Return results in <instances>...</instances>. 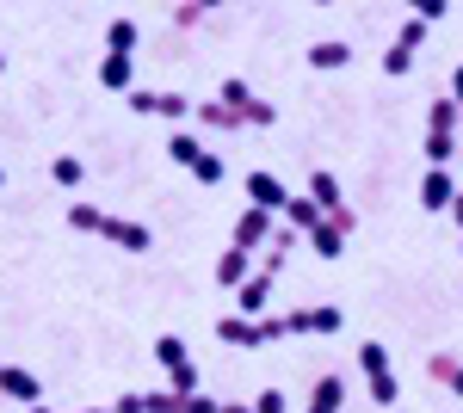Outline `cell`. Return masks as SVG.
I'll return each mask as SVG.
<instances>
[{
    "label": "cell",
    "mask_w": 463,
    "mask_h": 413,
    "mask_svg": "<svg viewBox=\"0 0 463 413\" xmlns=\"http://www.w3.org/2000/svg\"><path fill=\"white\" fill-rule=\"evenodd\" d=\"M309 204H316L321 222H334L340 235H353V229H358V216H353V204H346V192H340L334 173H309Z\"/></svg>",
    "instance_id": "obj_4"
},
{
    "label": "cell",
    "mask_w": 463,
    "mask_h": 413,
    "mask_svg": "<svg viewBox=\"0 0 463 413\" xmlns=\"http://www.w3.org/2000/svg\"><path fill=\"white\" fill-rule=\"evenodd\" d=\"M272 241V216H266V210H241V216H235V241L229 247H241V253H253V259H260V247Z\"/></svg>",
    "instance_id": "obj_8"
},
{
    "label": "cell",
    "mask_w": 463,
    "mask_h": 413,
    "mask_svg": "<svg viewBox=\"0 0 463 413\" xmlns=\"http://www.w3.org/2000/svg\"><path fill=\"white\" fill-rule=\"evenodd\" d=\"M285 229H297V235H309V229H321V210L309 204V198H290V204H285Z\"/></svg>",
    "instance_id": "obj_24"
},
{
    "label": "cell",
    "mask_w": 463,
    "mask_h": 413,
    "mask_svg": "<svg viewBox=\"0 0 463 413\" xmlns=\"http://www.w3.org/2000/svg\"><path fill=\"white\" fill-rule=\"evenodd\" d=\"M340 321H346V314L334 309V303H316V309H290L285 333H340Z\"/></svg>",
    "instance_id": "obj_9"
},
{
    "label": "cell",
    "mask_w": 463,
    "mask_h": 413,
    "mask_svg": "<svg viewBox=\"0 0 463 413\" xmlns=\"http://www.w3.org/2000/svg\"><path fill=\"white\" fill-rule=\"evenodd\" d=\"M253 253H241V247H222V259H216V284H229V290H241V277H248Z\"/></svg>",
    "instance_id": "obj_19"
},
{
    "label": "cell",
    "mask_w": 463,
    "mask_h": 413,
    "mask_svg": "<svg viewBox=\"0 0 463 413\" xmlns=\"http://www.w3.org/2000/svg\"><path fill=\"white\" fill-rule=\"evenodd\" d=\"M50 179H56V185H80V179H87V167H80V155H56V161H50Z\"/></svg>",
    "instance_id": "obj_26"
},
{
    "label": "cell",
    "mask_w": 463,
    "mask_h": 413,
    "mask_svg": "<svg viewBox=\"0 0 463 413\" xmlns=\"http://www.w3.org/2000/svg\"><path fill=\"white\" fill-rule=\"evenodd\" d=\"M222 408V401H211V395H185V401H179V413H216Z\"/></svg>",
    "instance_id": "obj_30"
},
{
    "label": "cell",
    "mask_w": 463,
    "mask_h": 413,
    "mask_svg": "<svg viewBox=\"0 0 463 413\" xmlns=\"http://www.w3.org/2000/svg\"><path fill=\"white\" fill-rule=\"evenodd\" d=\"M174 413H179V408H174Z\"/></svg>",
    "instance_id": "obj_38"
},
{
    "label": "cell",
    "mask_w": 463,
    "mask_h": 413,
    "mask_svg": "<svg viewBox=\"0 0 463 413\" xmlns=\"http://www.w3.org/2000/svg\"><path fill=\"white\" fill-rule=\"evenodd\" d=\"M69 222L80 229V235H99V241L124 247V253H148V247H155V235H148V222H130V216H111V210H99V204H69Z\"/></svg>",
    "instance_id": "obj_1"
},
{
    "label": "cell",
    "mask_w": 463,
    "mask_h": 413,
    "mask_svg": "<svg viewBox=\"0 0 463 413\" xmlns=\"http://www.w3.org/2000/svg\"><path fill=\"white\" fill-rule=\"evenodd\" d=\"M0 185H6V173H0Z\"/></svg>",
    "instance_id": "obj_36"
},
{
    "label": "cell",
    "mask_w": 463,
    "mask_h": 413,
    "mask_svg": "<svg viewBox=\"0 0 463 413\" xmlns=\"http://www.w3.org/2000/svg\"><path fill=\"white\" fill-rule=\"evenodd\" d=\"M309 247H316V259H340L346 253V235L334 222H321V229H309Z\"/></svg>",
    "instance_id": "obj_23"
},
{
    "label": "cell",
    "mask_w": 463,
    "mask_h": 413,
    "mask_svg": "<svg viewBox=\"0 0 463 413\" xmlns=\"http://www.w3.org/2000/svg\"><path fill=\"white\" fill-rule=\"evenodd\" d=\"M192 117H198L204 130H241V117H235L222 99H192Z\"/></svg>",
    "instance_id": "obj_18"
},
{
    "label": "cell",
    "mask_w": 463,
    "mask_h": 413,
    "mask_svg": "<svg viewBox=\"0 0 463 413\" xmlns=\"http://www.w3.org/2000/svg\"><path fill=\"white\" fill-rule=\"evenodd\" d=\"M458 124H463V111L439 93V99L427 105V142H420V148H427V167H445V161L458 155Z\"/></svg>",
    "instance_id": "obj_2"
},
{
    "label": "cell",
    "mask_w": 463,
    "mask_h": 413,
    "mask_svg": "<svg viewBox=\"0 0 463 413\" xmlns=\"http://www.w3.org/2000/svg\"><path fill=\"white\" fill-rule=\"evenodd\" d=\"M216 413H253V401H222Z\"/></svg>",
    "instance_id": "obj_32"
},
{
    "label": "cell",
    "mask_w": 463,
    "mask_h": 413,
    "mask_svg": "<svg viewBox=\"0 0 463 413\" xmlns=\"http://www.w3.org/2000/svg\"><path fill=\"white\" fill-rule=\"evenodd\" d=\"M0 395H13V401L37 408V401H43V382H37L32 371H19V364H0Z\"/></svg>",
    "instance_id": "obj_12"
},
{
    "label": "cell",
    "mask_w": 463,
    "mask_h": 413,
    "mask_svg": "<svg viewBox=\"0 0 463 413\" xmlns=\"http://www.w3.org/2000/svg\"><path fill=\"white\" fill-rule=\"evenodd\" d=\"M130 111H143V117H174V124H185V117H192V99H185V93H148V87H137V93H130Z\"/></svg>",
    "instance_id": "obj_7"
},
{
    "label": "cell",
    "mask_w": 463,
    "mask_h": 413,
    "mask_svg": "<svg viewBox=\"0 0 463 413\" xmlns=\"http://www.w3.org/2000/svg\"><path fill=\"white\" fill-rule=\"evenodd\" d=\"M137 19H130V13H118V19H111L106 25V56H137Z\"/></svg>",
    "instance_id": "obj_15"
},
{
    "label": "cell",
    "mask_w": 463,
    "mask_h": 413,
    "mask_svg": "<svg viewBox=\"0 0 463 413\" xmlns=\"http://www.w3.org/2000/svg\"><path fill=\"white\" fill-rule=\"evenodd\" d=\"M204 13H211L204 0H185V6H174V25L179 32H185V25H204Z\"/></svg>",
    "instance_id": "obj_27"
},
{
    "label": "cell",
    "mask_w": 463,
    "mask_h": 413,
    "mask_svg": "<svg viewBox=\"0 0 463 413\" xmlns=\"http://www.w3.org/2000/svg\"><path fill=\"white\" fill-rule=\"evenodd\" d=\"M358 371L371 382V401H377V408H395V401H402V382H395V364H390V345L383 340L358 345Z\"/></svg>",
    "instance_id": "obj_3"
},
{
    "label": "cell",
    "mask_w": 463,
    "mask_h": 413,
    "mask_svg": "<svg viewBox=\"0 0 463 413\" xmlns=\"http://www.w3.org/2000/svg\"><path fill=\"white\" fill-rule=\"evenodd\" d=\"M130 56H106V62H99V87H106V93H130Z\"/></svg>",
    "instance_id": "obj_21"
},
{
    "label": "cell",
    "mask_w": 463,
    "mask_h": 413,
    "mask_svg": "<svg viewBox=\"0 0 463 413\" xmlns=\"http://www.w3.org/2000/svg\"><path fill=\"white\" fill-rule=\"evenodd\" d=\"M80 413H111V408H80Z\"/></svg>",
    "instance_id": "obj_35"
},
{
    "label": "cell",
    "mask_w": 463,
    "mask_h": 413,
    "mask_svg": "<svg viewBox=\"0 0 463 413\" xmlns=\"http://www.w3.org/2000/svg\"><path fill=\"white\" fill-rule=\"evenodd\" d=\"M222 105H229V111H235L241 124H260V130H266V124H279V105L260 99V93H253L241 74H229V80H222Z\"/></svg>",
    "instance_id": "obj_5"
},
{
    "label": "cell",
    "mask_w": 463,
    "mask_h": 413,
    "mask_svg": "<svg viewBox=\"0 0 463 413\" xmlns=\"http://www.w3.org/2000/svg\"><path fill=\"white\" fill-rule=\"evenodd\" d=\"M309 69H353V50L340 37H321L316 50H309Z\"/></svg>",
    "instance_id": "obj_20"
},
{
    "label": "cell",
    "mask_w": 463,
    "mask_h": 413,
    "mask_svg": "<svg viewBox=\"0 0 463 413\" xmlns=\"http://www.w3.org/2000/svg\"><path fill=\"white\" fill-rule=\"evenodd\" d=\"M427 377L445 382V389L463 401V358H451V352H432V358H427Z\"/></svg>",
    "instance_id": "obj_17"
},
{
    "label": "cell",
    "mask_w": 463,
    "mask_h": 413,
    "mask_svg": "<svg viewBox=\"0 0 463 413\" xmlns=\"http://www.w3.org/2000/svg\"><path fill=\"white\" fill-rule=\"evenodd\" d=\"M25 413H50V408H43V401H37V408H25Z\"/></svg>",
    "instance_id": "obj_34"
},
{
    "label": "cell",
    "mask_w": 463,
    "mask_h": 413,
    "mask_svg": "<svg viewBox=\"0 0 463 413\" xmlns=\"http://www.w3.org/2000/svg\"><path fill=\"white\" fill-rule=\"evenodd\" d=\"M451 222H458V229H463V192H458V198H451Z\"/></svg>",
    "instance_id": "obj_33"
},
{
    "label": "cell",
    "mask_w": 463,
    "mask_h": 413,
    "mask_svg": "<svg viewBox=\"0 0 463 413\" xmlns=\"http://www.w3.org/2000/svg\"><path fill=\"white\" fill-rule=\"evenodd\" d=\"M445 13H451V0H414V19H420V25H439Z\"/></svg>",
    "instance_id": "obj_28"
},
{
    "label": "cell",
    "mask_w": 463,
    "mask_h": 413,
    "mask_svg": "<svg viewBox=\"0 0 463 413\" xmlns=\"http://www.w3.org/2000/svg\"><path fill=\"white\" fill-rule=\"evenodd\" d=\"M248 204L253 210H266V216H279V210L290 204V192L272 179V173H248Z\"/></svg>",
    "instance_id": "obj_10"
},
{
    "label": "cell",
    "mask_w": 463,
    "mask_h": 413,
    "mask_svg": "<svg viewBox=\"0 0 463 413\" xmlns=\"http://www.w3.org/2000/svg\"><path fill=\"white\" fill-rule=\"evenodd\" d=\"M155 358H161V371L192 364V352H185V340H179V333H161V340H155Z\"/></svg>",
    "instance_id": "obj_25"
},
{
    "label": "cell",
    "mask_w": 463,
    "mask_h": 413,
    "mask_svg": "<svg viewBox=\"0 0 463 413\" xmlns=\"http://www.w3.org/2000/svg\"><path fill=\"white\" fill-rule=\"evenodd\" d=\"M167 155H174L179 167H198L211 148H198V136H192V130H174V136H167Z\"/></svg>",
    "instance_id": "obj_22"
},
{
    "label": "cell",
    "mask_w": 463,
    "mask_h": 413,
    "mask_svg": "<svg viewBox=\"0 0 463 413\" xmlns=\"http://www.w3.org/2000/svg\"><path fill=\"white\" fill-rule=\"evenodd\" d=\"M340 408H346V382L321 377L316 389H309V408H303V413H340Z\"/></svg>",
    "instance_id": "obj_16"
},
{
    "label": "cell",
    "mask_w": 463,
    "mask_h": 413,
    "mask_svg": "<svg viewBox=\"0 0 463 413\" xmlns=\"http://www.w3.org/2000/svg\"><path fill=\"white\" fill-rule=\"evenodd\" d=\"M266 290H272V277H260V272L241 277V290H235V309H241V321H260V314H266Z\"/></svg>",
    "instance_id": "obj_14"
},
{
    "label": "cell",
    "mask_w": 463,
    "mask_h": 413,
    "mask_svg": "<svg viewBox=\"0 0 463 413\" xmlns=\"http://www.w3.org/2000/svg\"><path fill=\"white\" fill-rule=\"evenodd\" d=\"M253 413H285V395H279V389H260V395H253Z\"/></svg>",
    "instance_id": "obj_29"
},
{
    "label": "cell",
    "mask_w": 463,
    "mask_h": 413,
    "mask_svg": "<svg viewBox=\"0 0 463 413\" xmlns=\"http://www.w3.org/2000/svg\"><path fill=\"white\" fill-rule=\"evenodd\" d=\"M420 43H427V25L408 19V25L395 32V43L383 50V74H408V69H414V56H420Z\"/></svg>",
    "instance_id": "obj_6"
},
{
    "label": "cell",
    "mask_w": 463,
    "mask_h": 413,
    "mask_svg": "<svg viewBox=\"0 0 463 413\" xmlns=\"http://www.w3.org/2000/svg\"><path fill=\"white\" fill-rule=\"evenodd\" d=\"M451 198H458L451 173H445V167H427V179H420V210H432V216H445V210H451Z\"/></svg>",
    "instance_id": "obj_11"
},
{
    "label": "cell",
    "mask_w": 463,
    "mask_h": 413,
    "mask_svg": "<svg viewBox=\"0 0 463 413\" xmlns=\"http://www.w3.org/2000/svg\"><path fill=\"white\" fill-rule=\"evenodd\" d=\"M216 340L260 352V345H266V321H241V314H229V321H216Z\"/></svg>",
    "instance_id": "obj_13"
},
{
    "label": "cell",
    "mask_w": 463,
    "mask_h": 413,
    "mask_svg": "<svg viewBox=\"0 0 463 413\" xmlns=\"http://www.w3.org/2000/svg\"><path fill=\"white\" fill-rule=\"evenodd\" d=\"M458 136H463V124H458Z\"/></svg>",
    "instance_id": "obj_37"
},
{
    "label": "cell",
    "mask_w": 463,
    "mask_h": 413,
    "mask_svg": "<svg viewBox=\"0 0 463 413\" xmlns=\"http://www.w3.org/2000/svg\"><path fill=\"white\" fill-rule=\"evenodd\" d=\"M451 105H458V111H463V62H458V69H451Z\"/></svg>",
    "instance_id": "obj_31"
}]
</instances>
